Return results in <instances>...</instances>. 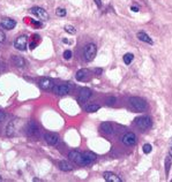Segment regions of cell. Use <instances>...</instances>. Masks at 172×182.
Here are the masks:
<instances>
[{"label":"cell","instance_id":"1","mask_svg":"<svg viewBox=\"0 0 172 182\" xmlns=\"http://www.w3.org/2000/svg\"><path fill=\"white\" fill-rule=\"evenodd\" d=\"M128 103L135 111L144 112L147 110V101L141 97H131L128 99Z\"/></svg>","mask_w":172,"mask_h":182},{"label":"cell","instance_id":"2","mask_svg":"<svg viewBox=\"0 0 172 182\" xmlns=\"http://www.w3.org/2000/svg\"><path fill=\"white\" fill-rule=\"evenodd\" d=\"M135 126L141 130H148L153 126V120L148 115H142L135 119Z\"/></svg>","mask_w":172,"mask_h":182},{"label":"cell","instance_id":"3","mask_svg":"<svg viewBox=\"0 0 172 182\" xmlns=\"http://www.w3.org/2000/svg\"><path fill=\"white\" fill-rule=\"evenodd\" d=\"M96 53H97V47H96V45L94 43H90L86 45V47H84V59H86V61H92L96 57Z\"/></svg>","mask_w":172,"mask_h":182},{"label":"cell","instance_id":"4","mask_svg":"<svg viewBox=\"0 0 172 182\" xmlns=\"http://www.w3.org/2000/svg\"><path fill=\"white\" fill-rule=\"evenodd\" d=\"M121 142H123V144L127 145V146H133V145H135V144L138 143V137L135 136V134L128 131V133H126V134L123 135Z\"/></svg>","mask_w":172,"mask_h":182},{"label":"cell","instance_id":"5","mask_svg":"<svg viewBox=\"0 0 172 182\" xmlns=\"http://www.w3.org/2000/svg\"><path fill=\"white\" fill-rule=\"evenodd\" d=\"M30 12L33 13L35 16H37L41 21H46V20H49V14L48 12L44 9V8H42V7H38V6H35V7H33L31 9H30Z\"/></svg>","mask_w":172,"mask_h":182},{"label":"cell","instance_id":"6","mask_svg":"<svg viewBox=\"0 0 172 182\" xmlns=\"http://www.w3.org/2000/svg\"><path fill=\"white\" fill-rule=\"evenodd\" d=\"M97 159V154L91 152V151H87L82 154V163L81 166H87V165H90Z\"/></svg>","mask_w":172,"mask_h":182},{"label":"cell","instance_id":"7","mask_svg":"<svg viewBox=\"0 0 172 182\" xmlns=\"http://www.w3.org/2000/svg\"><path fill=\"white\" fill-rule=\"evenodd\" d=\"M27 44H28V38H27V36L21 35V36H19L18 38L15 39L14 47L16 48V50H19V51H25Z\"/></svg>","mask_w":172,"mask_h":182},{"label":"cell","instance_id":"8","mask_svg":"<svg viewBox=\"0 0 172 182\" xmlns=\"http://www.w3.org/2000/svg\"><path fill=\"white\" fill-rule=\"evenodd\" d=\"M27 134L29 136H33V137H37L39 135V128L37 123L35 121H29L28 125H27Z\"/></svg>","mask_w":172,"mask_h":182},{"label":"cell","instance_id":"9","mask_svg":"<svg viewBox=\"0 0 172 182\" xmlns=\"http://www.w3.org/2000/svg\"><path fill=\"white\" fill-rule=\"evenodd\" d=\"M90 77V72L86 69V68H82L80 70H77L75 74V78L80 82H87Z\"/></svg>","mask_w":172,"mask_h":182},{"label":"cell","instance_id":"10","mask_svg":"<svg viewBox=\"0 0 172 182\" xmlns=\"http://www.w3.org/2000/svg\"><path fill=\"white\" fill-rule=\"evenodd\" d=\"M39 86H41V89H43V90H52L53 88H54V82L53 80L51 78H49V77H44L42 78L41 81H39Z\"/></svg>","mask_w":172,"mask_h":182},{"label":"cell","instance_id":"11","mask_svg":"<svg viewBox=\"0 0 172 182\" xmlns=\"http://www.w3.org/2000/svg\"><path fill=\"white\" fill-rule=\"evenodd\" d=\"M91 97V90L88 89V88H83L80 90V93H79V97H77V100L79 103H86V101L89 100V98Z\"/></svg>","mask_w":172,"mask_h":182},{"label":"cell","instance_id":"12","mask_svg":"<svg viewBox=\"0 0 172 182\" xmlns=\"http://www.w3.org/2000/svg\"><path fill=\"white\" fill-rule=\"evenodd\" d=\"M53 91H54V93H57L58 96H65L71 91V86L67 85V84H59V85L53 88Z\"/></svg>","mask_w":172,"mask_h":182},{"label":"cell","instance_id":"13","mask_svg":"<svg viewBox=\"0 0 172 182\" xmlns=\"http://www.w3.org/2000/svg\"><path fill=\"white\" fill-rule=\"evenodd\" d=\"M44 139H45V142L49 144V145H57L58 142H59V137H58L57 134H53V133H46V134L44 135Z\"/></svg>","mask_w":172,"mask_h":182},{"label":"cell","instance_id":"14","mask_svg":"<svg viewBox=\"0 0 172 182\" xmlns=\"http://www.w3.org/2000/svg\"><path fill=\"white\" fill-rule=\"evenodd\" d=\"M68 158L71 159L72 161L76 163L77 165H81L82 163V154L80 151H76V150H73L68 154Z\"/></svg>","mask_w":172,"mask_h":182},{"label":"cell","instance_id":"15","mask_svg":"<svg viewBox=\"0 0 172 182\" xmlns=\"http://www.w3.org/2000/svg\"><path fill=\"white\" fill-rule=\"evenodd\" d=\"M15 25H16V22L14 20L8 19V17L7 19H2L1 22H0V27L6 29V30H12L13 28H15Z\"/></svg>","mask_w":172,"mask_h":182},{"label":"cell","instance_id":"16","mask_svg":"<svg viewBox=\"0 0 172 182\" xmlns=\"http://www.w3.org/2000/svg\"><path fill=\"white\" fill-rule=\"evenodd\" d=\"M103 176H104V180L108 182H121L123 180L120 179L117 174H115L113 172H105L103 174Z\"/></svg>","mask_w":172,"mask_h":182},{"label":"cell","instance_id":"17","mask_svg":"<svg viewBox=\"0 0 172 182\" xmlns=\"http://www.w3.org/2000/svg\"><path fill=\"white\" fill-rule=\"evenodd\" d=\"M12 63H13V65H14L15 67L18 68H23L27 65L25 60L22 57H20V55H13L12 57Z\"/></svg>","mask_w":172,"mask_h":182},{"label":"cell","instance_id":"18","mask_svg":"<svg viewBox=\"0 0 172 182\" xmlns=\"http://www.w3.org/2000/svg\"><path fill=\"white\" fill-rule=\"evenodd\" d=\"M100 131L102 133H104V134L106 135H111L112 133H113V126H112V123H110V122H103V123H100Z\"/></svg>","mask_w":172,"mask_h":182},{"label":"cell","instance_id":"19","mask_svg":"<svg viewBox=\"0 0 172 182\" xmlns=\"http://www.w3.org/2000/svg\"><path fill=\"white\" fill-rule=\"evenodd\" d=\"M15 125H16V121H15V120H12L10 123L7 125V127H6V129H5L6 136H8V137L14 136V134H15Z\"/></svg>","mask_w":172,"mask_h":182},{"label":"cell","instance_id":"20","mask_svg":"<svg viewBox=\"0 0 172 182\" xmlns=\"http://www.w3.org/2000/svg\"><path fill=\"white\" fill-rule=\"evenodd\" d=\"M136 36H138V38H139L140 40H141V42H143V43L150 44V45H153V44H154L153 39L150 38V37H149L148 35L146 34L144 31H139Z\"/></svg>","mask_w":172,"mask_h":182},{"label":"cell","instance_id":"21","mask_svg":"<svg viewBox=\"0 0 172 182\" xmlns=\"http://www.w3.org/2000/svg\"><path fill=\"white\" fill-rule=\"evenodd\" d=\"M59 168L64 172H69L73 169V166L71 165V163H68L66 160H61V161H59Z\"/></svg>","mask_w":172,"mask_h":182},{"label":"cell","instance_id":"22","mask_svg":"<svg viewBox=\"0 0 172 182\" xmlns=\"http://www.w3.org/2000/svg\"><path fill=\"white\" fill-rule=\"evenodd\" d=\"M100 108V106L98 104H89V105H87L84 107V111L88 112V113H95Z\"/></svg>","mask_w":172,"mask_h":182},{"label":"cell","instance_id":"23","mask_svg":"<svg viewBox=\"0 0 172 182\" xmlns=\"http://www.w3.org/2000/svg\"><path fill=\"white\" fill-rule=\"evenodd\" d=\"M165 174L169 175V173H170V168H171V165H172V157L170 154H167L166 158H165Z\"/></svg>","mask_w":172,"mask_h":182},{"label":"cell","instance_id":"24","mask_svg":"<svg viewBox=\"0 0 172 182\" xmlns=\"http://www.w3.org/2000/svg\"><path fill=\"white\" fill-rule=\"evenodd\" d=\"M123 59H124V63H126V65H131L134 59V55L132 53H126Z\"/></svg>","mask_w":172,"mask_h":182},{"label":"cell","instance_id":"25","mask_svg":"<svg viewBox=\"0 0 172 182\" xmlns=\"http://www.w3.org/2000/svg\"><path fill=\"white\" fill-rule=\"evenodd\" d=\"M65 31H66V32H68V34H71V35H75V34H76V29L74 28L73 25H69V24L65 25Z\"/></svg>","mask_w":172,"mask_h":182},{"label":"cell","instance_id":"26","mask_svg":"<svg viewBox=\"0 0 172 182\" xmlns=\"http://www.w3.org/2000/svg\"><path fill=\"white\" fill-rule=\"evenodd\" d=\"M56 14H57V16H59V17H64V16H66V9L59 7V8H57V10H56Z\"/></svg>","mask_w":172,"mask_h":182},{"label":"cell","instance_id":"27","mask_svg":"<svg viewBox=\"0 0 172 182\" xmlns=\"http://www.w3.org/2000/svg\"><path fill=\"white\" fill-rule=\"evenodd\" d=\"M115 101H117V98H115V97H113V96L108 97V99H106V105L113 106V105H115Z\"/></svg>","mask_w":172,"mask_h":182},{"label":"cell","instance_id":"28","mask_svg":"<svg viewBox=\"0 0 172 182\" xmlns=\"http://www.w3.org/2000/svg\"><path fill=\"white\" fill-rule=\"evenodd\" d=\"M142 150H143L144 154H150L151 150H153V146L150 144H144L143 146H142Z\"/></svg>","mask_w":172,"mask_h":182},{"label":"cell","instance_id":"29","mask_svg":"<svg viewBox=\"0 0 172 182\" xmlns=\"http://www.w3.org/2000/svg\"><path fill=\"white\" fill-rule=\"evenodd\" d=\"M64 58H65L66 60H69V59L72 58V51H69V50H66V51L64 52Z\"/></svg>","mask_w":172,"mask_h":182},{"label":"cell","instance_id":"30","mask_svg":"<svg viewBox=\"0 0 172 182\" xmlns=\"http://www.w3.org/2000/svg\"><path fill=\"white\" fill-rule=\"evenodd\" d=\"M6 40V35L4 34V31L0 30V43H4Z\"/></svg>","mask_w":172,"mask_h":182},{"label":"cell","instance_id":"31","mask_svg":"<svg viewBox=\"0 0 172 182\" xmlns=\"http://www.w3.org/2000/svg\"><path fill=\"white\" fill-rule=\"evenodd\" d=\"M5 119H6V114L2 112V111H0V122H2Z\"/></svg>","mask_w":172,"mask_h":182},{"label":"cell","instance_id":"32","mask_svg":"<svg viewBox=\"0 0 172 182\" xmlns=\"http://www.w3.org/2000/svg\"><path fill=\"white\" fill-rule=\"evenodd\" d=\"M94 1L98 7H102V0H94Z\"/></svg>","mask_w":172,"mask_h":182},{"label":"cell","instance_id":"33","mask_svg":"<svg viewBox=\"0 0 172 182\" xmlns=\"http://www.w3.org/2000/svg\"><path fill=\"white\" fill-rule=\"evenodd\" d=\"M169 154L172 157V138H171V143H170V149H169Z\"/></svg>","mask_w":172,"mask_h":182},{"label":"cell","instance_id":"34","mask_svg":"<svg viewBox=\"0 0 172 182\" xmlns=\"http://www.w3.org/2000/svg\"><path fill=\"white\" fill-rule=\"evenodd\" d=\"M131 9L133 10V12H135V13H138V12H139V8H138V7H134V6L131 7Z\"/></svg>","mask_w":172,"mask_h":182},{"label":"cell","instance_id":"35","mask_svg":"<svg viewBox=\"0 0 172 182\" xmlns=\"http://www.w3.org/2000/svg\"><path fill=\"white\" fill-rule=\"evenodd\" d=\"M95 73H96V74H100V73H102V69H98V68H96Z\"/></svg>","mask_w":172,"mask_h":182},{"label":"cell","instance_id":"36","mask_svg":"<svg viewBox=\"0 0 172 182\" xmlns=\"http://www.w3.org/2000/svg\"><path fill=\"white\" fill-rule=\"evenodd\" d=\"M0 181H1V176H0Z\"/></svg>","mask_w":172,"mask_h":182}]
</instances>
